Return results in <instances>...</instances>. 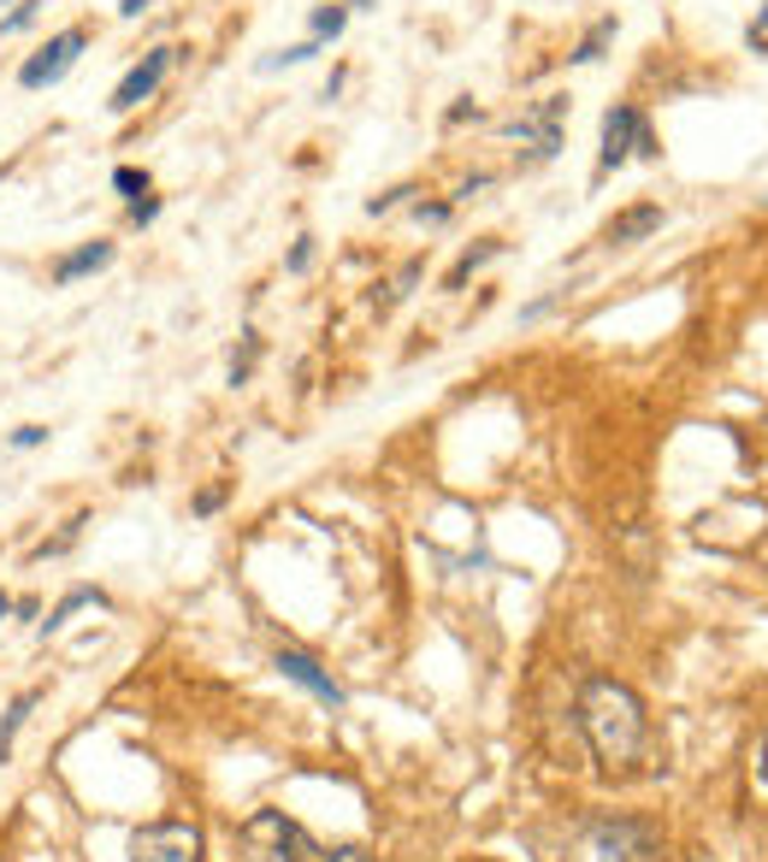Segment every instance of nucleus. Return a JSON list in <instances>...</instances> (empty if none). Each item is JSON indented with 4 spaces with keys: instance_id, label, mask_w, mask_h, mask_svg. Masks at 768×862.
<instances>
[{
    "instance_id": "obj_28",
    "label": "nucleus",
    "mask_w": 768,
    "mask_h": 862,
    "mask_svg": "<svg viewBox=\"0 0 768 862\" xmlns=\"http://www.w3.org/2000/svg\"><path fill=\"white\" fill-rule=\"evenodd\" d=\"M143 7L148 0H118V19H143Z\"/></svg>"
},
{
    "instance_id": "obj_17",
    "label": "nucleus",
    "mask_w": 768,
    "mask_h": 862,
    "mask_svg": "<svg viewBox=\"0 0 768 862\" xmlns=\"http://www.w3.org/2000/svg\"><path fill=\"white\" fill-rule=\"evenodd\" d=\"M113 189H118L125 201H143V196H148V171H143V166H118V171H113Z\"/></svg>"
},
{
    "instance_id": "obj_24",
    "label": "nucleus",
    "mask_w": 768,
    "mask_h": 862,
    "mask_svg": "<svg viewBox=\"0 0 768 862\" xmlns=\"http://www.w3.org/2000/svg\"><path fill=\"white\" fill-rule=\"evenodd\" d=\"M314 266V236H302L296 249H290V272H307Z\"/></svg>"
},
{
    "instance_id": "obj_1",
    "label": "nucleus",
    "mask_w": 768,
    "mask_h": 862,
    "mask_svg": "<svg viewBox=\"0 0 768 862\" xmlns=\"http://www.w3.org/2000/svg\"><path fill=\"white\" fill-rule=\"evenodd\" d=\"M579 733L609 774H633L651 750V715H644L639 692L609 674H591L579 685Z\"/></svg>"
},
{
    "instance_id": "obj_18",
    "label": "nucleus",
    "mask_w": 768,
    "mask_h": 862,
    "mask_svg": "<svg viewBox=\"0 0 768 862\" xmlns=\"http://www.w3.org/2000/svg\"><path fill=\"white\" fill-rule=\"evenodd\" d=\"M254 355H261V337L243 332V349L231 355V385H249V372H254Z\"/></svg>"
},
{
    "instance_id": "obj_30",
    "label": "nucleus",
    "mask_w": 768,
    "mask_h": 862,
    "mask_svg": "<svg viewBox=\"0 0 768 862\" xmlns=\"http://www.w3.org/2000/svg\"><path fill=\"white\" fill-rule=\"evenodd\" d=\"M367 7H379V0H349V12H367Z\"/></svg>"
},
{
    "instance_id": "obj_6",
    "label": "nucleus",
    "mask_w": 768,
    "mask_h": 862,
    "mask_svg": "<svg viewBox=\"0 0 768 862\" xmlns=\"http://www.w3.org/2000/svg\"><path fill=\"white\" fill-rule=\"evenodd\" d=\"M90 48V30L83 24H72V30H60V36H48L36 54H30L24 65H19V83L24 90H54V83L77 65V54Z\"/></svg>"
},
{
    "instance_id": "obj_8",
    "label": "nucleus",
    "mask_w": 768,
    "mask_h": 862,
    "mask_svg": "<svg viewBox=\"0 0 768 862\" xmlns=\"http://www.w3.org/2000/svg\"><path fill=\"white\" fill-rule=\"evenodd\" d=\"M272 667H278V674L290 680V685H302V692H314L319 703H326V709H344V685H337L326 667H319L314 656H302V650H278V656H272Z\"/></svg>"
},
{
    "instance_id": "obj_29",
    "label": "nucleus",
    "mask_w": 768,
    "mask_h": 862,
    "mask_svg": "<svg viewBox=\"0 0 768 862\" xmlns=\"http://www.w3.org/2000/svg\"><path fill=\"white\" fill-rule=\"evenodd\" d=\"M757 780L768 786V738H762V750H757Z\"/></svg>"
},
{
    "instance_id": "obj_19",
    "label": "nucleus",
    "mask_w": 768,
    "mask_h": 862,
    "mask_svg": "<svg viewBox=\"0 0 768 862\" xmlns=\"http://www.w3.org/2000/svg\"><path fill=\"white\" fill-rule=\"evenodd\" d=\"M302 862H367V851H361V844H332V851H326V844H307Z\"/></svg>"
},
{
    "instance_id": "obj_15",
    "label": "nucleus",
    "mask_w": 768,
    "mask_h": 862,
    "mask_svg": "<svg viewBox=\"0 0 768 862\" xmlns=\"http://www.w3.org/2000/svg\"><path fill=\"white\" fill-rule=\"evenodd\" d=\"M319 48H326V42H296V48H278V54H266V60H261V72H290V65H307V60L319 54Z\"/></svg>"
},
{
    "instance_id": "obj_27",
    "label": "nucleus",
    "mask_w": 768,
    "mask_h": 862,
    "mask_svg": "<svg viewBox=\"0 0 768 862\" xmlns=\"http://www.w3.org/2000/svg\"><path fill=\"white\" fill-rule=\"evenodd\" d=\"M219 503H225V491H201V496H196V514H213Z\"/></svg>"
},
{
    "instance_id": "obj_32",
    "label": "nucleus",
    "mask_w": 768,
    "mask_h": 862,
    "mask_svg": "<svg viewBox=\"0 0 768 862\" xmlns=\"http://www.w3.org/2000/svg\"><path fill=\"white\" fill-rule=\"evenodd\" d=\"M0 7H12V0H0Z\"/></svg>"
},
{
    "instance_id": "obj_11",
    "label": "nucleus",
    "mask_w": 768,
    "mask_h": 862,
    "mask_svg": "<svg viewBox=\"0 0 768 862\" xmlns=\"http://www.w3.org/2000/svg\"><path fill=\"white\" fill-rule=\"evenodd\" d=\"M36 703H42V692H19L7 703V715H0V763H12V745H19V733H24V721H30Z\"/></svg>"
},
{
    "instance_id": "obj_12",
    "label": "nucleus",
    "mask_w": 768,
    "mask_h": 862,
    "mask_svg": "<svg viewBox=\"0 0 768 862\" xmlns=\"http://www.w3.org/2000/svg\"><path fill=\"white\" fill-rule=\"evenodd\" d=\"M77 609H107V597H101V591H90V585H77V591H65V597L54 602V614H48L36 632H42V638H48V632H60V627H65V620H72Z\"/></svg>"
},
{
    "instance_id": "obj_4",
    "label": "nucleus",
    "mask_w": 768,
    "mask_h": 862,
    "mask_svg": "<svg viewBox=\"0 0 768 862\" xmlns=\"http://www.w3.org/2000/svg\"><path fill=\"white\" fill-rule=\"evenodd\" d=\"M633 154H639V160H656L662 148H656L651 125H644V113L621 101V107H609V113H603V148H597V166L614 171V166L633 160Z\"/></svg>"
},
{
    "instance_id": "obj_25",
    "label": "nucleus",
    "mask_w": 768,
    "mask_h": 862,
    "mask_svg": "<svg viewBox=\"0 0 768 862\" xmlns=\"http://www.w3.org/2000/svg\"><path fill=\"white\" fill-rule=\"evenodd\" d=\"M568 302V290H556V296H544V302H533V307H520V319H544L550 314V307H561Z\"/></svg>"
},
{
    "instance_id": "obj_20",
    "label": "nucleus",
    "mask_w": 768,
    "mask_h": 862,
    "mask_svg": "<svg viewBox=\"0 0 768 862\" xmlns=\"http://www.w3.org/2000/svg\"><path fill=\"white\" fill-rule=\"evenodd\" d=\"M48 443V425H19L12 431V450H42Z\"/></svg>"
},
{
    "instance_id": "obj_22",
    "label": "nucleus",
    "mask_w": 768,
    "mask_h": 862,
    "mask_svg": "<svg viewBox=\"0 0 768 862\" xmlns=\"http://www.w3.org/2000/svg\"><path fill=\"white\" fill-rule=\"evenodd\" d=\"M160 219V196H143V201H130V225H154Z\"/></svg>"
},
{
    "instance_id": "obj_10",
    "label": "nucleus",
    "mask_w": 768,
    "mask_h": 862,
    "mask_svg": "<svg viewBox=\"0 0 768 862\" xmlns=\"http://www.w3.org/2000/svg\"><path fill=\"white\" fill-rule=\"evenodd\" d=\"M107 261H113V243H107V236H95V243L60 254V261H54V284L65 290V284H77V278H90V272H101Z\"/></svg>"
},
{
    "instance_id": "obj_7",
    "label": "nucleus",
    "mask_w": 768,
    "mask_h": 862,
    "mask_svg": "<svg viewBox=\"0 0 768 862\" xmlns=\"http://www.w3.org/2000/svg\"><path fill=\"white\" fill-rule=\"evenodd\" d=\"M172 60H178V48H148V54L136 60L125 77H118V90H113V101H107V107H113V113H136V107H143V101H148V95L166 83V72H172Z\"/></svg>"
},
{
    "instance_id": "obj_2",
    "label": "nucleus",
    "mask_w": 768,
    "mask_h": 862,
    "mask_svg": "<svg viewBox=\"0 0 768 862\" xmlns=\"http://www.w3.org/2000/svg\"><path fill=\"white\" fill-rule=\"evenodd\" d=\"M656 856V827L639 816H591L574 827L568 856L561 862H651Z\"/></svg>"
},
{
    "instance_id": "obj_31",
    "label": "nucleus",
    "mask_w": 768,
    "mask_h": 862,
    "mask_svg": "<svg viewBox=\"0 0 768 862\" xmlns=\"http://www.w3.org/2000/svg\"><path fill=\"white\" fill-rule=\"evenodd\" d=\"M0 614H12V597L7 591H0Z\"/></svg>"
},
{
    "instance_id": "obj_14",
    "label": "nucleus",
    "mask_w": 768,
    "mask_h": 862,
    "mask_svg": "<svg viewBox=\"0 0 768 862\" xmlns=\"http://www.w3.org/2000/svg\"><path fill=\"white\" fill-rule=\"evenodd\" d=\"M349 24V0H332V7H314V42H337Z\"/></svg>"
},
{
    "instance_id": "obj_16",
    "label": "nucleus",
    "mask_w": 768,
    "mask_h": 862,
    "mask_svg": "<svg viewBox=\"0 0 768 862\" xmlns=\"http://www.w3.org/2000/svg\"><path fill=\"white\" fill-rule=\"evenodd\" d=\"M609 36H614V19H597V24H591V36H586V42H579V48H574V54H568V60H574V65H591L597 54H603V42H609Z\"/></svg>"
},
{
    "instance_id": "obj_26",
    "label": "nucleus",
    "mask_w": 768,
    "mask_h": 862,
    "mask_svg": "<svg viewBox=\"0 0 768 862\" xmlns=\"http://www.w3.org/2000/svg\"><path fill=\"white\" fill-rule=\"evenodd\" d=\"M467 118H480V107H473V101H455V107L443 113V125H467Z\"/></svg>"
},
{
    "instance_id": "obj_13",
    "label": "nucleus",
    "mask_w": 768,
    "mask_h": 862,
    "mask_svg": "<svg viewBox=\"0 0 768 862\" xmlns=\"http://www.w3.org/2000/svg\"><path fill=\"white\" fill-rule=\"evenodd\" d=\"M497 254H503V243H480V249H467V254H461V261H455L450 272H443V290H461V284H467V278H473V272H480L485 261H497Z\"/></svg>"
},
{
    "instance_id": "obj_9",
    "label": "nucleus",
    "mask_w": 768,
    "mask_h": 862,
    "mask_svg": "<svg viewBox=\"0 0 768 862\" xmlns=\"http://www.w3.org/2000/svg\"><path fill=\"white\" fill-rule=\"evenodd\" d=\"M651 231H662V207H656V201H639V207H627V213L609 219V225H603V243H609V249H633V243H644Z\"/></svg>"
},
{
    "instance_id": "obj_23",
    "label": "nucleus",
    "mask_w": 768,
    "mask_h": 862,
    "mask_svg": "<svg viewBox=\"0 0 768 862\" xmlns=\"http://www.w3.org/2000/svg\"><path fill=\"white\" fill-rule=\"evenodd\" d=\"M414 219H420V225H443V219H450V201H420Z\"/></svg>"
},
{
    "instance_id": "obj_3",
    "label": "nucleus",
    "mask_w": 768,
    "mask_h": 862,
    "mask_svg": "<svg viewBox=\"0 0 768 862\" xmlns=\"http://www.w3.org/2000/svg\"><path fill=\"white\" fill-rule=\"evenodd\" d=\"M561 118H568V95H544L538 107H526L520 118H508V136L526 148L520 154V166H544V160H556L561 154Z\"/></svg>"
},
{
    "instance_id": "obj_21",
    "label": "nucleus",
    "mask_w": 768,
    "mask_h": 862,
    "mask_svg": "<svg viewBox=\"0 0 768 862\" xmlns=\"http://www.w3.org/2000/svg\"><path fill=\"white\" fill-rule=\"evenodd\" d=\"M402 196H414V189H408V183H397V189H385V196H372V201H367V213H372V219H379V213H390V207H397Z\"/></svg>"
},
{
    "instance_id": "obj_5",
    "label": "nucleus",
    "mask_w": 768,
    "mask_h": 862,
    "mask_svg": "<svg viewBox=\"0 0 768 862\" xmlns=\"http://www.w3.org/2000/svg\"><path fill=\"white\" fill-rule=\"evenodd\" d=\"M130 862H201L196 821H148L130 833Z\"/></svg>"
}]
</instances>
